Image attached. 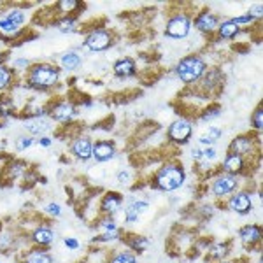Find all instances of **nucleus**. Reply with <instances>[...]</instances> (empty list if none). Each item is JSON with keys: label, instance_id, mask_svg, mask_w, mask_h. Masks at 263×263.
Here are the masks:
<instances>
[{"label": "nucleus", "instance_id": "24", "mask_svg": "<svg viewBox=\"0 0 263 263\" xmlns=\"http://www.w3.org/2000/svg\"><path fill=\"white\" fill-rule=\"evenodd\" d=\"M207 251V256L211 260H221L228 254L230 251V242H214V244H209V248L205 249Z\"/></svg>", "mask_w": 263, "mask_h": 263}, {"label": "nucleus", "instance_id": "36", "mask_svg": "<svg viewBox=\"0 0 263 263\" xmlns=\"http://www.w3.org/2000/svg\"><path fill=\"white\" fill-rule=\"evenodd\" d=\"M46 213H48L49 216H60L62 214V207L58 205V203H48V205H46Z\"/></svg>", "mask_w": 263, "mask_h": 263}, {"label": "nucleus", "instance_id": "29", "mask_svg": "<svg viewBox=\"0 0 263 263\" xmlns=\"http://www.w3.org/2000/svg\"><path fill=\"white\" fill-rule=\"evenodd\" d=\"M107 263H137V258H135L130 251H121V253L112 254V256L107 260Z\"/></svg>", "mask_w": 263, "mask_h": 263}, {"label": "nucleus", "instance_id": "27", "mask_svg": "<svg viewBox=\"0 0 263 263\" xmlns=\"http://www.w3.org/2000/svg\"><path fill=\"white\" fill-rule=\"evenodd\" d=\"M12 83H14V70L4 63L0 65V91H6L7 88L12 86Z\"/></svg>", "mask_w": 263, "mask_h": 263}, {"label": "nucleus", "instance_id": "25", "mask_svg": "<svg viewBox=\"0 0 263 263\" xmlns=\"http://www.w3.org/2000/svg\"><path fill=\"white\" fill-rule=\"evenodd\" d=\"M54 27H57L62 33H70V32L79 30L78 18H76V16H62V18L57 20Z\"/></svg>", "mask_w": 263, "mask_h": 263}, {"label": "nucleus", "instance_id": "32", "mask_svg": "<svg viewBox=\"0 0 263 263\" xmlns=\"http://www.w3.org/2000/svg\"><path fill=\"white\" fill-rule=\"evenodd\" d=\"M219 112H221L219 111V105H213V107L209 105L207 109H203V112L198 118H200L202 121H209V120H214L216 116H219Z\"/></svg>", "mask_w": 263, "mask_h": 263}, {"label": "nucleus", "instance_id": "13", "mask_svg": "<svg viewBox=\"0 0 263 263\" xmlns=\"http://www.w3.org/2000/svg\"><path fill=\"white\" fill-rule=\"evenodd\" d=\"M121 203H123V197L120 193H116V192L105 193L104 197H102V200H100V213L111 216V214L120 211Z\"/></svg>", "mask_w": 263, "mask_h": 263}, {"label": "nucleus", "instance_id": "28", "mask_svg": "<svg viewBox=\"0 0 263 263\" xmlns=\"http://www.w3.org/2000/svg\"><path fill=\"white\" fill-rule=\"evenodd\" d=\"M12 114H14V100L7 93H2L0 95V116L9 118Z\"/></svg>", "mask_w": 263, "mask_h": 263}, {"label": "nucleus", "instance_id": "44", "mask_svg": "<svg viewBox=\"0 0 263 263\" xmlns=\"http://www.w3.org/2000/svg\"><path fill=\"white\" fill-rule=\"evenodd\" d=\"M221 263H235V261H221Z\"/></svg>", "mask_w": 263, "mask_h": 263}, {"label": "nucleus", "instance_id": "21", "mask_svg": "<svg viewBox=\"0 0 263 263\" xmlns=\"http://www.w3.org/2000/svg\"><path fill=\"white\" fill-rule=\"evenodd\" d=\"M23 125H25V128L33 135H41V134H44V132L51 130V123L42 120V118H27Z\"/></svg>", "mask_w": 263, "mask_h": 263}, {"label": "nucleus", "instance_id": "18", "mask_svg": "<svg viewBox=\"0 0 263 263\" xmlns=\"http://www.w3.org/2000/svg\"><path fill=\"white\" fill-rule=\"evenodd\" d=\"M120 240H123L130 249H134V251H137V253H142L149 248V239L144 235H137V233H126V235H121Z\"/></svg>", "mask_w": 263, "mask_h": 263}, {"label": "nucleus", "instance_id": "35", "mask_svg": "<svg viewBox=\"0 0 263 263\" xmlns=\"http://www.w3.org/2000/svg\"><path fill=\"white\" fill-rule=\"evenodd\" d=\"M203 137H207L211 142L218 141V139L221 137V128H218V126H211V128L207 130V134L203 135Z\"/></svg>", "mask_w": 263, "mask_h": 263}, {"label": "nucleus", "instance_id": "46", "mask_svg": "<svg viewBox=\"0 0 263 263\" xmlns=\"http://www.w3.org/2000/svg\"><path fill=\"white\" fill-rule=\"evenodd\" d=\"M0 228H2V227H0Z\"/></svg>", "mask_w": 263, "mask_h": 263}, {"label": "nucleus", "instance_id": "2", "mask_svg": "<svg viewBox=\"0 0 263 263\" xmlns=\"http://www.w3.org/2000/svg\"><path fill=\"white\" fill-rule=\"evenodd\" d=\"M184 179H186L184 168L177 162H168L153 176L155 188L162 190V192H174V190L182 186Z\"/></svg>", "mask_w": 263, "mask_h": 263}, {"label": "nucleus", "instance_id": "20", "mask_svg": "<svg viewBox=\"0 0 263 263\" xmlns=\"http://www.w3.org/2000/svg\"><path fill=\"white\" fill-rule=\"evenodd\" d=\"M53 239H54L53 230H51L49 227H44V224L37 227L35 230L32 232V240L37 246H41V248H44V246H49L51 242H53Z\"/></svg>", "mask_w": 263, "mask_h": 263}, {"label": "nucleus", "instance_id": "30", "mask_svg": "<svg viewBox=\"0 0 263 263\" xmlns=\"http://www.w3.org/2000/svg\"><path fill=\"white\" fill-rule=\"evenodd\" d=\"M251 121H253V123H251L253 128L260 132V130H261V126H263V107H261V105H258V107L254 109Z\"/></svg>", "mask_w": 263, "mask_h": 263}, {"label": "nucleus", "instance_id": "31", "mask_svg": "<svg viewBox=\"0 0 263 263\" xmlns=\"http://www.w3.org/2000/svg\"><path fill=\"white\" fill-rule=\"evenodd\" d=\"M0 30H2L4 33H16V32H20L21 28L16 27V25L7 20L6 16H2V18H0Z\"/></svg>", "mask_w": 263, "mask_h": 263}, {"label": "nucleus", "instance_id": "19", "mask_svg": "<svg viewBox=\"0 0 263 263\" xmlns=\"http://www.w3.org/2000/svg\"><path fill=\"white\" fill-rule=\"evenodd\" d=\"M147 207H149V203L146 200H135L132 202L128 207H126V213H125V219L126 223H135L139 218H141V214H144L147 211Z\"/></svg>", "mask_w": 263, "mask_h": 263}, {"label": "nucleus", "instance_id": "38", "mask_svg": "<svg viewBox=\"0 0 263 263\" xmlns=\"http://www.w3.org/2000/svg\"><path fill=\"white\" fill-rule=\"evenodd\" d=\"M203 153V160H214L216 158V147L214 146H209V147H205V149H202Z\"/></svg>", "mask_w": 263, "mask_h": 263}, {"label": "nucleus", "instance_id": "33", "mask_svg": "<svg viewBox=\"0 0 263 263\" xmlns=\"http://www.w3.org/2000/svg\"><path fill=\"white\" fill-rule=\"evenodd\" d=\"M33 144V139L28 137V135H21V137H18V142H16V149L18 151H25L27 147H30Z\"/></svg>", "mask_w": 263, "mask_h": 263}, {"label": "nucleus", "instance_id": "16", "mask_svg": "<svg viewBox=\"0 0 263 263\" xmlns=\"http://www.w3.org/2000/svg\"><path fill=\"white\" fill-rule=\"evenodd\" d=\"M223 172L230 174V176H237V174H246V160L239 155H232L228 153V156L223 162Z\"/></svg>", "mask_w": 263, "mask_h": 263}, {"label": "nucleus", "instance_id": "7", "mask_svg": "<svg viewBox=\"0 0 263 263\" xmlns=\"http://www.w3.org/2000/svg\"><path fill=\"white\" fill-rule=\"evenodd\" d=\"M258 151H260V147L254 146V137H249V135H239V137H235L230 142V147H228V153L239 155L242 158L251 156Z\"/></svg>", "mask_w": 263, "mask_h": 263}, {"label": "nucleus", "instance_id": "23", "mask_svg": "<svg viewBox=\"0 0 263 263\" xmlns=\"http://www.w3.org/2000/svg\"><path fill=\"white\" fill-rule=\"evenodd\" d=\"M60 63H62V67L65 70H69V72H74V70H78L79 67H81V63H83V58L79 57L76 51H69V53H65L63 57L60 58Z\"/></svg>", "mask_w": 263, "mask_h": 263}, {"label": "nucleus", "instance_id": "40", "mask_svg": "<svg viewBox=\"0 0 263 263\" xmlns=\"http://www.w3.org/2000/svg\"><path fill=\"white\" fill-rule=\"evenodd\" d=\"M192 158H193V160H197V162H203L202 147H193V149H192Z\"/></svg>", "mask_w": 263, "mask_h": 263}, {"label": "nucleus", "instance_id": "39", "mask_svg": "<svg viewBox=\"0 0 263 263\" xmlns=\"http://www.w3.org/2000/svg\"><path fill=\"white\" fill-rule=\"evenodd\" d=\"M63 242H65V246L69 249H79V240L74 239V237H67V239L63 240Z\"/></svg>", "mask_w": 263, "mask_h": 263}, {"label": "nucleus", "instance_id": "3", "mask_svg": "<svg viewBox=\"0 0 263 263\" xmlns=\"http://www.w3.org/2000/svg\"><path fill=\"white\" fill-rule=\"evenodd\" d=\"M207 70V65L203 62L202 57H197V54H192V57L182 58L181 62H177L176 65V76L179 81H182L188 86H192L198 81V79L203 76V72Z\"/></svg>", "mask_w": 263, "mask_h": 263}, {"label": "nucleus", "instance_id": "34", "mask_svg": "<svg viewBox=\"0 0 263 263\" xmlns=\"http://www.w3.org/2000/svg\"><path fill=\"white\" fill-rule=\"evenodd\" d=\"M30 60L27 58H16L14 63H12V70H28L30 69Z\"/></svg>", "mask_w": 263, "mask_h": 263}, {"label": "nucleus", "instance_id": "45", "mask_svg": "<svg viewBox=\"0 0 263 263\" xmlns=\"http://www.w3.org/2000/svg\"><path fill=\"white\" fill-rule=\"evenodd\" d=\"M0 263H2V261H0Z\"/></svg>", "mask_w": 263, "mask_h": 263}, {"label": "nucleus", "instance_id": "14", "mask_svg": "<svg viewBox=\"0 0 263 263\" xmlns=\"http://www.w3.org/2000/svg\"><path fill=\"white\" fill-rule=\"evenodd\" d=\"M116 155V146L111 141H99L93 144V151L91 156L97 160V162H107L112 156Z\"/></svg>", "mask_w": 263, "mask_h": 263}, {"label": "nucleus", "instance_id": "37", "mask_svg": "<svg viewBox=\"0 0 263 263\" xmlns=\"http://www.w3.org/2000/svg\"><path fill=\"white\" fill-rule=\"evenodd\" d=\"M253 21L254 20L249 14H242V16H237V18H233V23H235L237 27H240V25H251Z\"/></svg>", "mask_w": 263, "mask_h": 263}, {"label": "nucleus", "instance_id": "6", "mask_svg": "<svg viewBox=\"0 0 263 263\" xmlns=\"http://www.w3.org/2000/svg\"><path fill=\"white\" fill-rule=\"evenodd\" d=\"M192 123H190L188 120H177L174 121L171 126H168L167 130V137L168 141L174 142V144H186L190 141V137H192Z\"/></svg>", "mask_w": 263, "mask_h": 263}, {"label": "nucleus", "instance_id": "15", "mask_svg": "<svg viewBox=\"0 0 263 263\" xmlns=\"http://www.w3.org/2000/svg\"><path fill=\"white\" fill-rule=\"evenodd\" d=\"M239 237L240 240H242L244 246H249V248H253V246L260 244L261 240V228L258 227V224H246L239 230Z\"/></svg>", "mask_w": 263, "mask_h": 263}, {"label": "nucleus", "instance_id": "41", "mask_svg": "<svg viewBox=\"0 0 263 263\" xmlns=\"http://www.w3.org/2000/svg\"><path fill=\"white\" fill-rule=\"evenodd\" d=\"M118 181L121 182V184H130V174L126 171H123L118 174Z\"/></svg>", "mask_w": 263, "mask_h": 263}, {"label": "nucleus", "instance_id": "26", "mask_svg": "<svg viewBox=\"0 0 263 263\" xmlns=\"http://www.w3.org/2000/svg\"><path fill=\"white\" fill-rule=\"evenodd\" d=\"M23 263H53V256L44 249H32L27 253Z\"/></svg>", "mask_w": 263, "mask_h": 263}, {"label": "nucleus", "instance_id": "22", "mask_svg": "<svg viewBox=\"0 0 263 263\" xmlns=\"http://www.w3.org/2000/svg\"><path fill=\"white\" fill-rule=\"evenodd\" d=\"M239 32H240V27H237V25L233 23V20L223 21V23H219V27H218V35L227 41L235 39V37L239 35Z\"/></svg>", "mask_w": 263, "mask_h": 263}, {"label": "nucleus", "instance_id": "42", "mask_svg": "<svg viewBox=\"0 0 263 263\" xmlns=\"http://www.w3.org/2000/svg\"><path fill=\"white\" fill-rule=\"evenodd\" d=\"M39 144H41L42 147H49V146H51V139H49V137H41Z\"/></svg>", "mask_w": 263, "mask_h": 263}, {"label": "nucleus", "instance_id": "8", "mask_svg": "<svg viewBox=\"0 0 263 263\" xmlns=\"http://www.w3.org/2000/svg\"><path fill=\"white\" fill-rule=\"evenodd\" d=\"M48 111L51 118L57 121L67 123L74 118L76 114V105H72L69 100H54L53 104L48 105Z\"/></svg>", "mask_w": 263, "mask_h": 263}, {"label": "nucleus", "instance_id": "4", "mask_svg": "<svg viewBox=\"0 0 263 263\" xmlns=\"http://www.w3.org/2000/svg\"><path fill=\"white\" fill-rule=\"evenodd\" d=\"M114 44V35L112 32L105 30V28H95V30L86 33L84 39V46L93 53H100V51L109 49Z\"/></svg>", "mask_w": 263, "mask_h": 263}, {"label": "nucleus", "instance_id": "9", "mask_svg": "<svg viewBox=\"0 0 263 263\" xmlns=\"http://www.w3.org/2000/svg\"><path fill=\"white\" fill-rule=\"evenodd\" d=\"M193 25L202 33H214L219 27V21H218V16L216 14H213V12L207 11V9H203L195 16Z\"/></svg>", "mask_w": 263, "mask_h": 263}, {"label": "nucleus", "instance_id": "1", "mask_svg": "<svg viewBox=\"0 0 263 263\" xmlns=\"http://www.w3.org/2000/svg\"><path fill=\"white\" fill-rule=\"evenodd\" d=\"M25 81L33 90H49L60 81V70L51 63H33L27 70Z\"/></svg>", "mask_w": 263, "mask_h": 263}, {"label": "nucleus", "instance_id": "12", "mask_svg": "<svg viewBox=\"0 0 263 263\" xmlns=\"http://www.w3.org/2000/svg\"><path fill=\"white\" fill-rule=\"evenodd\" d=\"M91 151H93V144L88 137H78L70 144V153L76 158L83 160V162L91 158Z\"/></svg>", "mask_w": 263, "mask_h": 263}, {"label": "nucleus", "instance_id": "5", "mask_svg": "<svg viewBox=\"0 0 263 263\" xmlns=\"http://www.w3.org/2000/svg\"><path fill=\"white\" fill-rule=\"evenodd\" d=\"M190 30H192V20L188 14H182V12L168 18L167 27H165V33L171 39H184V37H188Z\"/></svg>", "mask_w": 263, "mask_h": 263}, {"label": "nucleus", "instance_id": "17", "mask_svg": "<svg viewBox=\"0 0 263 263\" xmlns=\"http://www.w3.org/2000/svg\"><path fill=\"white\" fill-rule=\"evenodd\" d=\"M112 72L116 78H132L137 72V65L132 58H120V60L114 62Z\"/></svg>", "mask_w": 263, "mask_h": 263}, {"label": "nucleus", "instance_id": "10", "mask_svg": "<svg viewBox=\"0 0 263 263\" xmlns=\"http://www.w3.org/2000/svg\"><path fill=\"white\" fill-rule=\"evenodd\" d=\"M239 186V179L230 174H223L213 182V193L216 197H228Z\"/></svg>", "mask_w": 263, "mask_h": 263}, {"label": "nucleus", "instance_id": "43", "mask_svg": "<svg viewBox=\"0 0 263 263\" xmlns=\"http://www.w3.org/2000/svg\"><path fill=\"white\" fill-rule=\"evenodd\" d=\"M6 57H7V54L4 53V51H0V65H4V62H6Z\"/></svg>", "mask_w": 263, "mask_h": 263}, {"label": "nucleus", "instance_id": "11", "mask_svg": "<svg viewBox=\"0 0 263 263\" xmlns=\"http://www.w3.org/2000/svg\"><path fill=\"white\" fill-rule=\"evenodd\" d=\"M227 205H228V209L237 214H248V213H251V209H253V200L246 192H240V193L232 195Z\"/></svg>", "mask_w": 263, "mask_h": 263}]
</instances>
